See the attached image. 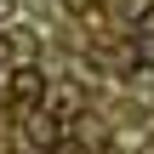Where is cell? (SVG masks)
Instances as JSON below:
<instances>
[{
	"instance_id": "obj_3",
	"label": "cell",
	"mask_w": 154,
	"mask_h": 154,
	"mask_svg": "<svg viewBox=\"0 0 154 154\" xmlns=\"http://www.w3.org/2000/svg\"><path fill=\"white\" fill-rule=\"evenodd\" d=\"M11 17H17V0H0V29H6Z\"/></svg>"
},
{
	"instance_id": "obj_4",
	"label": "cell",
	"mask_w": 154,
	"mask_h": 154,
	"mask_svg": "<svg viewBox=\"0 0 154 154\" xmlns=\"http://www.w3.org/2000/svg\"><path fill=\"white\" fill-rule=\"evenodd\" d=\"M63 6H69V11H91V0H63Z\"/></svg>"
},
{
	"instance_id": "obj_1",
	"label": "cell",
	"mask_w": 154,
	"mask_h": 154,
	"mask_svg": "<svg viewBox=\"0 0 154 154\" xmlns=\"http://www.w3.org/2000/svg\"><path fill=\"white\" fill-rule=\"evenodd\" d=\"M6 97L23 103V109H40V103L51 97V74H46L40 63H17V69L6 74Z\"/></svg>"
},
{
	"instance_id": "obj_2",
	"label": "cell",
	"mask_w": 154,
	"mask_h": 154,
	"mask_svg": "<svg viewBox=\"0 0 154 154\" xmlns=\"http://www.w3.org/2000/svg\"><path fill=\"white\" fill-rule=\"evenodd\" d=\"M57 120H63V114H51L46 103H40V109H29V126H23V131H29V143H34V149H51V143H57Z\"/></svg>"
}]
</instances>
